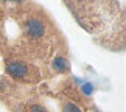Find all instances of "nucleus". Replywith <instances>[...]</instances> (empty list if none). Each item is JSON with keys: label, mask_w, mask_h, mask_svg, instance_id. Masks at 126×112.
<instances>
[{"label": "nucleus", "mask_w": 126, "mask_h": 112, "mask_svg": "<svg viewBox=\"0 0 126 112\" xmlns=\"http://www.w3.org/2000/svg\"><path fill=\"white\" fill-rule=\"evenodd\" d=\"M5 70H6V73L9 76L16 78V80H25L30 73V69H28V65L25 62H20V61H11L8 62L6 67H5Z\"/></svg>", "instance_id": "obj_2"}, {"label": "nucleus", "mask_w": 126, "mask_h": 112, "mask_svg": "<svg viewBox=\"0 0 126 112\" xmlns=\"http://www.w3.org/2000/svg\"><path fill=\"white\" fill-rule=\"evenodd\" d=\"M95 112H100V111H95Z\"/></svg>", "instance_id": "obj_9"}, {"label": "nucleus", "mask_w": 126, "mask_h": 112, "mask_svg": "<svg viewBox=\"0 0 126 112\" xmlns=\"http://www.w3.org/2000/svg\"><path fill=\"white\" fill-rule=\"evenodd\" d=\"M14 112H22V109H20V108H19V109H16V111H14Z\"/></svg>", "instance_id": "obj_8"}, {"label": "nucleus", "mask_w": 126, "mask_h": 112, "mask_svg": "<svg viewBox=\"0 0 126 112\" xmlns=\"http://www.w3.org/2000/svg\"><path fill=\"white\" fill-rule=\"evenodd\" d=\"M25 33L30 39H41L45 33V25L41 19L31 17L25 22Z\"/></svg>", "instance_id": "obj_1"}, {"label": "nucleus", "mask_w": 126, "mask_h": 112, "mask_svg": "<svg viewBox=\"0 0 126 112\" xmlns=\"http://www.w3.org/2000/svg\"><path fill=\"white\" fill-rule=\"evenodd\" d=\"M30 112H48V111L41 104H31L30 106Z\"/></svg>", "instance_id": "obj_6"}, {"label": "nucleus", "mask_w": 126, "mask_h": 112, "mask_svg": "<svg viewBox=\"0 0 126 112\" xmlns=\"http://www.w3.org/2000/svg\"><path fill=\"white\" fill-rule=\"evenodd\" d=\"M51 67L56 72H65L67 67H69V61H67L64 56H56L51 62Z\"/></svg>", "instance_id": "obj_3"}, {"label": "nucleus", "mask_w": 126, "mask_h": 112, "mask_svg": "<svg viewBox=\"0 0 126 112\" xmlns=\"http://www.w3.org/2000/svg\"><path fill=\"white\" fill-rule=\"evenodd\" d=\"M6 87H8V82H5L3 80H0V92L6 90Z\"/></svg>", "instance_id": "obj_7"}, {"label": "nucleus", "mask_w": 126, "mask_h": 112, "mask_svg": "<svg viewBox=\"0 0 126 112\" xmlns=\"http://www.w3.org/2000/svg\"><path fill=\"white\" fill-rule=\"evenodd\" d=\"M81 92L87 96L92 95L94 94V84H92V82H83V84H81Z\"/></svg>", "instance_id": "obj_4"}, {"label": "nucleus", "mask_w": 126, "mask_h": 112, "mask_svg": "<svg viewBox=\"0 0 126 112\" xmlns=\"http://www.w3.org/2000/svg\"><path fill=\"white\" fill-rule=\"evenodd\" d=\"M62 112H81V109L76 106L75 103H65L64 106H62Z\"/></svg>", "instance_id": "obj_5"}]
</instances>
